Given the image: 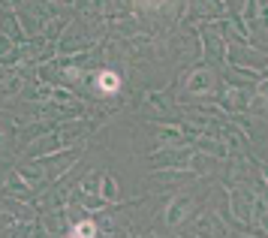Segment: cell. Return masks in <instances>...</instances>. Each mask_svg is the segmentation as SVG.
I'll return each mask as SVG.
<instances>
[{
    "mask_svg": "<svg viewBox=\"0 0 268 238\" xmlns=\"http://www.w3.org/2000/svg\"><path fill=\"white\" fill-rule=\"evenodd\" d=\"M118 85H121V78H118L115 72H102V75H100V88H102V91H109V94H112V91H118Z\"/></svg>",
    "mask_w": 268,
    "mask_h": 238,
    "instance_id": "1",
    "label": "cell"
},
{
    "mask_svg": "<svg viewBox=\"0 0 268 238\" xmlns=\"http://www.w3.org/2000/svg\"><path fill=\"white\" fill-rule=\"evenodd\" d=\"M72 232H75V235H94V232H97V229H94V226H91V223H82V226H75V229H72Z\"/></svg>",
    "mask_w": 268,
    "mask_h": 238,
    "instance_id": "2",
    "label": "cell"
}]
</instances>
